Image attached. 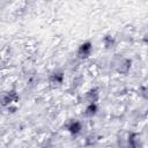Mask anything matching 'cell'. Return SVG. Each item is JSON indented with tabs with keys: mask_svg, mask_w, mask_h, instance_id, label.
Masks as SVG:
<instances>
[{
	"mask_svg": "<svg viewBox=\"0 0 148 148\" xmlns=\"http://www.w3.org/2000/svg\"><path fill=\"white\" fill-rule=\"evenodd\" d=\"M102 43H103V45H104L105 49L111 50V49H113V47L116 46V44H117V39H116V37H114L113 35H111V34H106V35L103 37Z\"/></svg>",
	"mask_w": 148,
	"mask_h": 148,
	"instance_id": "obj_8",
	"label": "cell"
},
{
	"mask_svg": "<svg viewBox=\"0 0 148 148\" xmlns=\"http://www.w3.org/2000/svg\"><path fill=\"white\" fill-rule=\"evenodd\" d=\"M92 53V43L90 40H86L83 43H81L76 50V56L80 59H87L91 56Z\"/></svg>",
	"mask_w": 148,
	"mask_h": 148,
	"instance_id": "obj_2",
	"label": "cell"
},
{
	"mask_svg": "<svg viewBox=\"0 0 148 148\" xmlns=\"http://www.w3.org/2000/svg\"><path fill=\"white\" fill-rule=\"evenodd\" d=\"M20 99V96L17 94L16 90L12 89V90H8L6 91L3 95H2V98H1V102H2V106L5 108H9L14 104H16Z\"/></svg>",
	"mask_w": 148,
	"mask_h": 148,
	"instance_id": "obj_1",
	"label": "cell"
},
{
	"mask_svg": "<svg viewBox=\"0 0 148 148\" xmlns=\"http://www.w3.org/2000/svg\"><path fill=\"white\" fill-rule=\"evenodd\" d=\"M132 67V60L130 58H120L116 64V71L119 74H127Z\"/></svg>",
	"mask_w": 148,
	"mask_h": 148,
	"instance_id": "obj_3",
	"label": "cell"
},
{
	"mask_svg": "<svg viewBox=\"0 0 148 148\" xmlns=\"http://www.w3.org/2000/svg\"><path fill=\"white\" fill-rule=\"evenodd\" d=\"M97 112H98V105H97V103H92V104H87L86 105L83 114L87 118H92L97 114Z\"/></svg>",
	"mask_w": 148,
	"mask_h": 148,
	"instance_id": "obj_9",
	"label": "cell"
},
{
	"mask_svg": "<svg viewBox=\"0 0 148 148\" xmlns=\"http://www.w3.org/2000/svg\"><path fill=\"white\" fill-rule=\"evenodd\" d=\"M126 143H127V148H141L142 141H141L140 134L135 133V132H130L127 134Z\"/></svg>",
	"mask_w": 148,
	"mask_h": 148,
	"instance_id": "obj_4",
	"label": "cell"
},
{
	"mask_svg": "<svg viewBox=\"0 0 148 148\" xmlns=\"http://www.w3.org/2000/svg\"><path fill=\"white\" fill-rule=\"evenodd\" d=\"M99 99V89L94 87L90 88L89 90H87V92L84 94V101L87 104H92V103H97Z\"/></svg>",
	"mask_w": 148,
	"mask_h": 148,
	"instance_id": "obj_6",
	"label": "cell"
},
{
	"mask_svg": "<svg viewBox=\"0 0 148 148\" xmlns=\"http://www.w3.org/2000/svg\"><path fill=\"white\" fill-rule=\"evenodd\" d=\"M64 80H65V74H64V72H61V71H54V72H52V73L50 74V76H49V82H50L53 87H58V86L62 84Z\"/></svg>",
	"mask_w": 148,
	"mask_h": 148,
	"instance_id": "obj_7",
	"label": "cell"
},
{
	"mask_svg": "<svg viewBox=\"0 0 148 148\" xmlns=\"http://www.w3.org/2000/svg\"><path fill=\"white\" fill-rule=\"evenodd\" d=\"M66 130L68 131V133L73 136L75 135H79L82 130H83V126H82V123L80 120H76V119H73L71 120L67 125H66Z\"/></svg>",
	"mask_w": 148,
	"mask_h": 148,
	"instance_id": "obj_5",
	"label": "cell"
}]
</instances>
